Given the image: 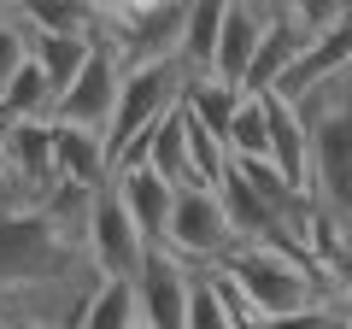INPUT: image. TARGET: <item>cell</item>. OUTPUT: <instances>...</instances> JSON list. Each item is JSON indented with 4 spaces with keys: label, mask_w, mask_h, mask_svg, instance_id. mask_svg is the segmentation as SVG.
<instances>
[{
    "label": "cell",
    "mask_w": 352,
    "mask_h": 329,
    "mask_svg": "<svg viewBox=\"0 0 352 329\" xmlns=\"http://www.w3.org/2000/svg\"><path fill=\"white\" fill-rule=\"evenodd\" d=\"M88 53H94V41H82V36H30V65L47 76L53 100L76 83V71L88 65Z\"/></svg>",
    "instance_id": "17"
},
{
    "label": "cell",
    "mask_w": 352,
    "mask_h": 329,
    "mask_svg": "<svg viewBox=\"0 0 352 329\" xmlns=\"http://www.w3.org/2000/svg\"><path fill=\"white\" fill-rule=\"evenodd\" d=\"M112 189H118V200H124V212L135 217V229L153 241V247H159V241H164V229H170L176 189L159 177V171H147V164H141V171H118V177H112Z\"/></svg>",
    "instance_id": "10"
},
{
    "label": "cell",
    "mask_w": 352,
    "mask_h": 329,
    "mask_svg": "<svg viewBox=\"0 0 352 329\" xmlns=\"http://www.w3.org/2000/svg\"><path fill=\"white\" fill-rule=\"evenodd\" d=\"M223 277L241 288V300L252 306L258 323L340 300V288L323 282V270H317L311 259H294V253H282V247H241V253L223 265Z\"/></svg>",
    "instance_id": "2"
},
{
    "label": "cell",
    "mask_w": 352,
    "mask_h": 329,
    "mask_svg": "<svg viewBox=\"0 0 352 329\" xmlns=\"http://www.w3.org/2000/svg\"><path fill=\"white\" fill-rule=\"evenodd\" d=\"M0 194H18L12 189V159H6V118H0ZM18 200H24V194H18ZM36 206V200H30Z\"/></svg>",
    "instance_id": "25"
},
{
    "label": "cell",
    "mask_w": 352,
    "mask_h": 329,
    "mask_svg": "<svg viewBox=\"0 0 352 329\" xmlns=\"http://www.w3.org/2000/svg\"><path fill=\"white\" fill-rule=\"evenodd\" d=\"M18 24L30 36H82V41H100L106 12L94 0H18Z\"/></svg>",
    "instance_id": "12"
},
{
    "label": "cell",
    "mask_w": 352,
    "mask_h": 329,
    "mask_svg": "<svg viewBox=\"0 0 352 329\" xmlns=\"http://www.w3.org/2000/svg\"><path fill=\"white\" fill-rule=\"evenodd\" d=\"M18 12V0H0V18H12Z\"/></svg>",
    "instance_id": "28"
},
{
    "label": "cell",
    "mask_w": 352,
    "mask_h": 329,
    "mask_svg": "<svg viewBox=\"0 0 352 329\" xmlns=\"http://www.w3.org/2000/svg\"><path fill=\"white\" fill-rule=\"evenodd\" d=\"M159 247H170V253L182 259L194 277H212V270H223L229 259L241 253V241H235V229H229V217H223L217 189H176L170 229H164Z\"/></svg>",
    "instance_id": "3"
},
{
    "label": "cell",
    "mask_w": 352,
    "mask_h": 329,
    "mask_svg": "<svg viewBox=\"0 0 352 329\" xmlns=\"http://www.w3.org/2000/svg\"><path fill=\"white\" fill-rule=\"evenodd\" d=\"M188 294H194V270L170 247H147L141 277H135L141 329H188Z\"/></svg>",
    "instance_id": "7"
},
{
    "label": "cell",
    "mask_w": 352,
    "mask_h": 329,
    "mask_svg": "<svg viewBox=\"0 0 352 329\" xmlns=\"http://www.w3.org/2000/svg\"><path fill=\"white\" fill-rule=\"evenodd\" d=\"M118 89H124V59H118V47L94 41L88 65L76 71V83L53 100V124L106 136V129H112V112H118Z\"/></svg>",
    "instance_id": "5"
},
{
    "label": "cell",
    "mask_w": 352,
    "mask_h": 329,
    "mask_svg": "<svg viewBox=\"0 0 352 329\" xmlns=\"http://www.w3.org/2000/svg\"><path fill=\"white\" fill-rule=\"evenodd\" d=\"M258 12H270V18H282V0H252Z\"/></svg>",
    "instance_id": "27"
},
{
    "label": "cell",
    "mask_w": 352,
    "mask_h": 329,
    "mask_svg": "<svg viewBox=\"0 0 352 329\" xmlns=\"http://www.w3.org/2000/svg\"><path fill=\"white\" fill-rule=\"evenodd\" d=\"M6 159H12V189L24 200L41 206L59 189V159H53V124L47 118H24V124L6 118Z\"/></svg>",
    "instance_id": "8"
},
{
    "label": "cell",
    "mask_w": 352,
    "mask_h": 329,
    "mask_svg": "<svg viewBox=\"0 0 352 329\" xmlns=\"http://www.w3.org/2000/svg\"><path fill=\"white\" fill-rule=\"evenodd\" d=\"M340 18H352V0H346V12H340Z\"/></svg>",
    "instance_id": "29"
},
{
    "label": "cell",
    "mask_w": 352,
    "mask_h": 329,
    "mask_svg": "<svg viewBox=\"0 0 352 329\" xmlns=\"http://www.w3.org/2000/svg\"><path fill=\"white\" fill-rule=\"evenodd\" d=\"M147 247H153V241L135 229V217L124 212L118 189L106 182V189L94 194V217H88V259H94L100 282H135Z\"/></svg>",
    "instance_id": "6"
},
{
    "label": "cell",
    "mask_w": 352,
    "mask_h": 329,
    "mask_svg": "<svg viewBox=\"0 0 352 329\" xmlns=\"http://www.w3.org/2000/svg\"><path fill=\"white\" fill-rule=\"evenodd\" d=\"M53 159H59V182H71V189H88V194H94V189L112 182V153H106V136L53 124Z\"/></svg>",
    "instance_id": "11"
},
{
    "label": "cell",
    "mask_w": 352,
    "mask_h": 329,
    "mask_svg": "<svg viewBox=\"0 0 352 329\" xmlns=\"http://www.w3.org/2000/svg\"><path fill=\"white\" fill-rule=\"evenodd\" d=\"M305 124V147H311V212L329 217L340 235V288L352 282V65L329 83H317L311 94L294 100Z\"/></svg>",
    "instance_id": "1"
},
{
    "label": "cell",
    "mask_w": 352,
    "mask_h": 329,
    "mask_svg": "<svg viewBox=\"0 0 352 329\" xmlns=\"http://www.w3.org/2000/svg\"><path fill=\"white\" fill-rule=\"evenodd\" d=\"M147 171H159L170 189H200L188 171V118H182V100H176V112L159 129H147Z\"/></svg>",
    "instance_id": "16"
},
{
    "label": "cell",
    "mask_w": 352,
    "mask_h": 329,
    "mask_svg": "<svg viewBox=\"0 0 352 329\" xmlns=\"http://www.w3.org/2000/svg\"><path fill=\"white\" fill-rule=\"evenodd\" d=\"M0 118H12V124H24V118H47V124H53V89H47V76H41L36 65H24V71L12 76V89L0 94Z\"/></svg>",
    "instance_id": "20"
},
{
    "label": "cell",
    "mask_w": 352,
    "mask_h": 329,
    "mask_svg": "<svg viewBox=\"0 0 352 329\" xmlns=\"http://www.w3.org/2000/svg\"><path fill=\"white\" fill-rule=\"evenodd\" d=\"M241 100H247V94L223 89L217 76H188V83H182V112H188L194 124L206 129V136H217L223 147H229V124H235Z\"/></svg>",
    "instance_id": "15"
},
{
    "label": "cell",
    "mask_w": 352,
    "mask_h": 329,
    "mask_svg": "<svg viewBox=\"0 0 352 329\" xmlns=\"http://www.w3.org/2000/svg\"><path fill=\"white\" fill-rule=\"evenodd\" d=\"M258 329H346V323H340V312H335V306H311V312L270 317V323H258Z\"/></svg>",
    "instance_id": "24"
},
{
    "label": "cell",
    "mask_w": 352,
    "mask_h": 329,
    "mask_svg": "<svg viewBox=\"0 0 352 329\" xmlns=\"http://www.w3.org/2000/svg\"><path fill=\"white\" fill-rule=\"evenodd\" d=\"M340 12H346V0H282V18H288L305 41L323 36L329 24H340Z\"/></svg>",
    "instance_id": "22"
},
{
    "label": "cell",
    "mask_w": 352,
    "mask_h": 329,
    "mask_svg": "<svg viewBox=\"0 0 352 329\" xmlns=\"http://www.w3.org/2000/svg\"><path fill=\"white\" fill-rule=\"evenodd\" d=\"M30 65V30L18 24V12L12 18H0V94L12 89V76Z\"/></svg>",
    "instance_id": "23"
},
{
    "label": "cell",
    "mask_w": 352,
    "mask_h": 329,
    "mask_svg": "<svg viewBox=\"0 0 352 329\" xmlns=\"http://www.w3.org/2000/svg\"><path fill=\"white\" fill-rule=\"evenodd\" d=\"M264 124H270V164H276L282 177L305 194V177H311V147H305V124L288 100L276 94H264Z\"/></svg>",
    "instance_id": "14"
},
{
    "label": "cell",
    "mask_w": 352,
    "mask_h": 329,
    "mask_svg": "<svg viewBox=\"0 0 352 329\" xmlns=\"http://www.w3.org/2000/svg\"><path fill=\"white\" fill-rule=\"evenodd\" d=\"M229 0H188V36H182V71L206 76L212 71V47H217V30H223Z\"/></svg>",
    "instance_id": "18"
},
{
    "label": "cell",
    "mask_w": 352,
    "mask_h": 329,
    "mask_svg": "<svg viewBox=\"0 0 352 329\" xmlns=\"http://www.w3.org/2000/svg\"><path fill=\"white\" fill-rule=\"evenodd\" d=\"M300 47H305L300 30H294L288 18H270V30H264L258 53H252V65H247V83H241V94H247V100H264V94H276V83L288 76V65L300 59Z\"/></svg>",
    "instance_id": "13"
},
{
    "label": "cell",
    "mask_w": 352,
    "mask_h": 329,
    "mask_svg": "<svg viewBox=\"0 0 352 329\" xmlns=\"http://www.w3.org/2000/svg\"><path fill=\"white\" fill-rule=\"evenodd\" d=\"M182 83H188L182 59H176V65H141V71H124L118 112H112V129H106V153L118 159L129 141H141L147 129H159L164 118L176 112V100H182Z\"/></svg>",
    "instance_id": "4"
},
{
    "label": "cell",
    "mask_w": 352,
    "mask_h": 329,
    "mask_svg": "<svg viewBox=\"0 0 352 329\" xmlns=\"http://www.w3.org/2000/svg\"><path fill=\"white\" fill-rule=\"evenodd\" d=\"M76 329H141V300L135 282H100L82 306V323Z\"/></svg>",
    "instance_id": "19"
},
{
    "label": "cell",
    "mask_w": 352,
    "mask_h": 329,
    "mask_svg": "<svg viewBox=\"0 0 352 329\" xmlns=\"http://www.w3.org/2000/svg\"><path fill=\"white\" fill-rule=\"evenodd\" d=\"M264 30H270V12H258L252 0H229V12H223V30H217V47H212V71L223 89L241 94V83H247V65L252 53H258Z\"/></svg>",
    "instance_id": "9"
},
{
    "label": "cell",
    "mask_w": 352,
    "mask_h": 329,
    "mask_svg": "<svg viewBox=\"0 0 352 329\" xmlns=\"http://www.w3.org/2000/svg\"><path fill=\"white\" fill-rule=\"evenodd\" d=\"M335 312H340V323L352 329V282H346V288H340V300H335Z\"/></svg>",
    "instance_id": "26"
},
{
    "label": "cell",
    "mask_w": 352,
    "mask_h": 329,
    "mask_svg": "<svg viewBox=\"0 0 352 329\" xmlns=\"http://www.w3.org/2000/svg\"><path fill=\"white\" fill-rule=\"evenodd\" d=\"M229 159H235V164L270 159V124H264V100H241L235 124H229Z\"/></svg>",
    "instance_id": "21"
}]
</instances>
